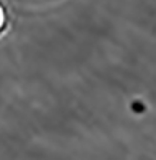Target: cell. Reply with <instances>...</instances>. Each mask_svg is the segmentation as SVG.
I'll use <instances>...</instances> for the list:
<instances>
[{
    "label": "cell",
    "instance_id": "obj_1",
    "mask_svg": "<svg viewBox=\"0 0 156 160\" xmlns=\"http://www.w3.org/2000/svg\"><path fill=\"white\" fill-rule=\"evenodd\" d=\"M4 25H6V14H4L3 7L0 6V31L4 28Z\"/></svg>",
    "mask_w": 156,
    "mask_h": 160
}]
</instances>
